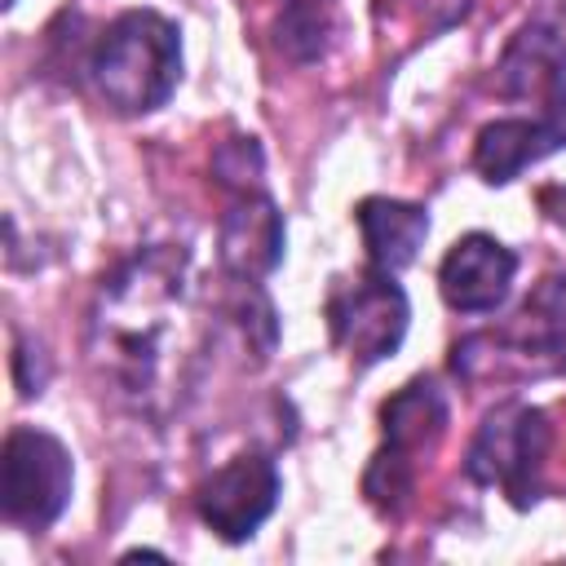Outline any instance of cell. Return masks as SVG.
I'll return each instance as SVG.
<instances>
[{
	"label": "cell",
	"instance_id": "6da1fadb",
	"mask_svg": "<svg viewBox=\"0 0 566 566\" xmlns=\"http://www.w3.org/2000/svg\"><path fill=\"white\" fill-rule=\"evenodd\" d=\"M181 252L150 248L102 287L93 349L128 394H146L155 380L168 314L181 296Z\"/></svg>",
	"mask_w": 566,
	"mask_h": 566
},
{
	"label": "cell",
	"instance_id": "7a4b0ae2",
	"mask_svg": "<svg viewBox=\"0 0 566 566\" xmlns=\"http://www.w3.org/2000/svg\"><path fill=\"white\" fill-rule=\"evenodd\" d=\"M93 84L119 115H146L164 106L181 75V40L177 27L155 9H128L119 13L93 57H88Z\"/></svg>",
	"mask_w": 566,
	"mask_h": 566
},
{
	"label": "cell",
	"instance_id": "3957f363",
	"mask_svg": "<svg viewBox=\"0 0 566 566\" xmlns=\"http://www.w3.org/2000/svg\"><path fill=\"white\" fill-rule=\"evenodd\" d=\"M380 420H385V447L376 451L363 491L380 513H398L416 486L420 455H429L447 429V394L438 389L433 376H416L380 407Z\"/></svg>",
	"mask_w": 566,
	"mask_h": 566
},
{
	"label": "cell",
	"instance_id": "277c9868",
	"mask_svg": "<svg viewBox=\"0 0 566 566\" xmlns=\"http://www.w3.org/2000/svg\"><path fill=\"white\" fill-rule=\"evenodd\" d=\"M548 455V416L531 402H500L478 438L469 442L464 473L482 486H500L513 504H531L539 491V469Z\"/></svg>",
	"mask_w": 566,
	"mask_h": 566
},
{
	"label": "cell",
	"instance_id": "5b68a950",
	"mask_svg": "<svg viewBox=\"0 0 566 566\" xmlns=\"http://www.w3.org/2000/svg\"><path fill=\"white\" fill-rule=\"evenodd\" d=\"M71 451L44 429H9L0 455V513L22 531H44L71 500Z\"/></svg>",
	"mask_w": 566,
	"mask_h": 566
},
{
	"label": "cell",
	"instance_id": "8992f818",
	"mask_svg": "<svg viewBox=\"0 0 566 566\" xmlns=\"http://www.w3.org/2000/svg\"><path fill=\"white\" fill-rule=\"evenodd\" d=\"M327 323H332L336 345L358 367H371V363L389 358L402 345V332H407V296L394 283V274L371 270V274H363V279H354V283H345V287L332 292Z\"/></svg>",
	"mask_w": 566,
	"mask_h": 566
},
{
	"label": "cell",
	"instance_id": "52a82bcc",
	"mask_svg": "<svg viewBox=\"0 0 566 566\" xmlns=\"http://www.w3.org/2000/svg\"><path fill=\"white\" fill-rule=\"evenodd\" d=\"M274 504H279V469L270 455H256V451L212 469L195 491L199 517L230 544L248 539L274 513Z\"/></svg>",
	"mask_w": 566,
	"mask_h": 566
},
{
	"label": "cell",
	"instance_id": "ba28073f",
	"mask_svg": "<svg viewBox=\"0 0 566 566\" xmlns=\"http://www.w3.org/2000/svg\"><path fill=\"white\" fill-rule=\"evenodd\" d=\"M513 274H517V256L500 239H491V234H464L442 256L438 287H442V296H447L451 310H460V314H486V310H495L509 296Z\"/></svg>",
	"mask_w": 566,
	"mask_h": 566
},
{
	"label": "cell",
	"instance_id": "9c48e42d",
	"mask_svg": "<svg viewBox=\"0 0 566 566\" xmlns=\"http://www.w3.org/2000/svg\"><path fill=\"white\" fill-rule=\"evenodd\" d=\"M279 256H283L279 208L256 190H239L234 208L221 221V265L239 283H256L261 274H270L279 265Z\"/></svg>",
	"mask_w": 566,
	"mask_h": 566
},
{
	"label": "cell",
	"instance_id": "30bf717a",
	"mask_svg": "<svg viewBox=\"0 0 566 566\" xmlns=\"http://www.w3.org/2000/svg\"><path fill=\"white\" fill-rule=\"evenodd\" d=\"M566 146V115H539V119H495L478 133L473 164L491 186L513 181L522 168L539 164L544 155Z\"/></svg>",
	"mask_w": 566,
	"mask_h": 566
},
{
	"label": "cell",
	"instance_id": "8fae6325",
	"mask_svg": "<svg viewBox=\"0 0 566 566\" xmlns=\"http://www.w3.org/2000/svg\"><path fill=\"white\" fill-rule=\"evenodd\" d=\"M358 230H363L371 270L398 274L402 265L416 261V252H420V243L429 234V212L420 203L371 195V199L358 203Z\"/></svg>",
	"mask_w": 566,
	"mask_h": 566
},
{
	"label": "cell",
	"instance_id": "7c38bea8",
	"mask_svg": "<svg viewBox=\"0 0 566 566\" xmlns=\"http://www.w3.org/2000/svg\"><path fill=\"white\" fill-rule=\"evenodd\" d=\"M517 354L535 358L539 371H566V270L548 274L522 305L517 323L504 332Z\"/></svg>",
	"mask_w": 566,
	"mask_h": 566
},
{
	"label": "cell",
	"instance_id": "4fadbf2b",
	"mask_svg": "<svg viewBox=\"0 0 566 566\" xmlns=\"http://www.w3.org/2000/svg\"><path fill=\"white\" fill-rule=\"evenodd\" d=\"M327 31H332V0H283L279 13V44L287 57L310 62L327 49Z\"/></svg>",
	"mask_w": 566,
	"mask_h": 566
},
{
	"label": "cell",
	"instance_id": "5bb4252c",
	"mask_svg": "<svg viewBox=\"0 0 566 566\" xmlns=\"http://www.w3.org/2000/svg\"><path fill=\"white\" fill-rule=\"evenodd\" d=\"M4 4H13V0H4Z\"/></svg>",
	"mask_w": 566,
	"mask_h": 566
}]
</instances>
